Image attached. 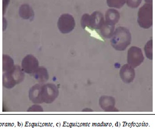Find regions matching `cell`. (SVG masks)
Segmentation results:
<instances>
[{
  "label": "cell",
  "mask_w": 155,
  "mask_h": 134,
  "mask_svg": "<svg viewBox=\"0 0 155 134\" xmlns=\"http://www.w3.org/2000/svg\"><path fill=\"white\" fill-rule=\"evenodd\" d=\"M132 41L131 34L129 29L124 26L118 27L111 38L112 48L118 51L125 50Z\"/></svg>",
  "instance_id": "cell-2"
},
{
  "label": "cell",
  "mask_w": 155,
  "mask_h": 134,
  "mask_svg": "<svg viewBox=\"0 0 155 134\" xmlns=\"http://www.w3.org/2000/svg\"><path fill=\"white\" fill-rule=\"evenodd\" d=\"M144 50L145 55L147 59L150 60L153 59V39H151L147 42L145 46Z\"/></svg>",
  "instance_id": "cell-18"
},
{
  "label": "cell",
  "mask_w": 155,
  "mask_h": 134,
  "mask_svg": "<svg viewBox=\"0 0 155 134\" xmlns=\"http://www.w3.org/2000/svg\"><path fill=\"white\" fill-rule=\"evenodd\" d=\"M143 56L141 49L137 46H132L128 50L127 62L128 64L133 68H137L143 62Z\"/></svg>",
  "instance_id": "cell-6"
},
{
  "label": "cell",
  "mask_w": 155,
  "mask_h": 134,
  "mask_svg": "<svg viewBox=\"0 0 155 134\" xmlns=\"http://www.w3.org/2000/svg\"><path fill=\"white\" fill-rule=\"evenodd\" d=\"M83 111H93V110L91 109H83Z\"/></svg>",
  "instance_id": "cell-23"
},
{
  "label": "cell",
  "mask_w": 155,
  "mask_h": 134,
  "mask_svg": "<svg viewBox=\"0 0 155 134\" xmlns=\"http://www.w3.org/2000/svg\"><path fill=\"white\" fill-rule=\"evenodd\" d=\"M145 1L147 3H150V4H152L153 2V0H145Z\"/></svg>",
  "instance_id": "cell-22"
},
{
  "label": "cell",
  "mask_w": 155,
  "mask_h": 134,
  "mask_svg": "<svg viewBox=\"0 0 155 134\" xmlns=\"http://www.w3.org/2000/svg\"><path fill=\"white\" fill-rule=\"evenodd\" d=\"M9 2V0H3V14H4V13L6 11V9L7 7H8Z\"/></svg>",
  "instance_id": "cell-21"
},
{
  "label": "cell",
  "mask_w": 155,
  "mask_h": 134,
  "mask_svg": "<svg viewBox=\"0 0 155 134\" xmlns=\"http://www.w3.org/2000/svg\"><path fill=\"white\" fill-rule=\"evenodd\" d=\"M59 94L58 87L53 83H39L32 86L29 92V99L34 104H51Z\"/></svg>",
  "instance_id": "cell-1"
},
{
  "label": "cell",
  "mask_w": 155,
  "mask_h": 134,
  "mask_svg": "<svg viewBox=\"0 0 155 134\" xmlns=\"http://www.w3.org/2000/svg\"><path fill=\"white\" fill-rule=\"evenodd\" d=\"M27 111L28 112H43V107L38 104H35L31 106Z\"/></svg>",
  "instance_id": "cell-20"
},
{
  "label": "cell",
  "mask_w": 155,
  "mask_h": 134,
  "mask_svg": "<svg viewBox=\"0 0 155 134\" xmlns=\"http://www.w3.org/2000/svg\"><path fill=\"white\" fill-rule=\"evenodd\" d=\"M25 79V73L19 66H14L9 71L4 72L2 85L6 89H11L20 84Z\"/></svg>",
  "instance_id": "cell-3"
},
{
  "label": "cell",
  "mask_w": 155,
  "mask_h": 134,
  "mask_svg": "<svg viewBox=\"0 0 155 134\" xmlns=\"http://www.w3.org/2000/svg\"><path fill=\"white\" fill-rule=\"evenodd\" d=\"M81 25L84 29L86 28L92 29V18L91 15L88 14H83L81 19Z\"/></svg>",
  "instance_id": "cell-16"
},
{
  "label": "cell",
  "mask_w": 155,
  "mask_h": 134,
  "mask_svg": "<svg viewBox=\"0 0 155 134\" xmlns=\"http://www.w3.org/2000/svg\"><path fill=\"white\" fill-rule=\"evenodd\" d=\"M138 24L143 29H149L153 25V4L146 3L139 9Z\"/></svg>",
  "instance_id": "cell-4"
},
{
  "label": "cell",
  "mask_w": 155,
  "mask_h": 134,
  "mask_svg": "<svg viewBox=\"0 0 155 134\" xmlns=\"http://www.w3.org/2000/svg\"><path fill=\"white\" fill-rule=\"evenodd\" d=\"M99 104L101 108L106 112L118 111V110L115 107V100L111 96H101L99 100Z\"/></svg>",
  "instance_id": "cell-9"
},
{
  "label": "cell",
  "mask_w": 155,
  "mask_h": 134,
  "mask_svg": "<svg viewBox=\"0 0 155 134\" xmlns=\"http://www.w3.org/2000/svg\"><path fill=\"white\" fill-rule=\"evenodd\" d=\"M115 29V25L110 24L105 21L99 29L100 33L105 39H110L112 37Z\"/></svg>",
  "instance_id": "cell-14"
},
{
  "label": "cell",
  "mask_w": 155,
  "mask_h": 134,
  "mask_svg": "<svg viewBox=\"0 0 155 134\" xmlns=\"http://www.w3.org/2000/svg\"><path fill=\"white\" fill-rule=\"evenodd\" d=\"M120 13L115 9H108L105 13V22L111 24L115 25L119 21L120 19Z\"/></svg>",
  "instance_id": "cell-11"
},
{
  "label": "cell",
  "mask_w": 155,
  "mask_h": 134,
  "mask_svg": "<svg viewBox=\"0 0 155 134\" xmlns=\"http://www.w3.org/2000/svg\"><path fill=\"white\" fill-rule=\"evenodd\" d=\"M35 79L39 83H44L49 80V75L48 70L43 67H39L32 74Z\"/></svg>",
  "instance_id": "cell-10"
},
{
  "label": "cell",
  "mask_w": 155,
  "mask_h": 134,
  "mask_svg": "<svg viewBox=\"0 0 155 134\" xmlns=\"http://www.w3.org/2000/svg\"><path fill=\"white\" fill-rule=\"evenodd\" d=\"M127 5L132 8H137L140 5L142 0H126Z\"/></svg>",
  "instance_id": "cell-19"
},
{
  "label": "cell",
  "mask_w": 155,
  "mask_h": 134,
  "mask_svg": "<svg viewBox=\"0 0 155 134\" xmlns=\"http://www.w3.org/2000/svg\"><path fill=\"white\" fill-rule=\"evenodd\" d=\"M57 24L61 34H68L73 31L75 28L76 21L74 18L71 14H63L59 17Z\"/></svg>",
  "instance_id": "cell-5"
},
{
  "label": "cell",
  "mask_w": 155,
  "mask_h": 134,
  "mask_svg": "<svg viewBox=\"0 0 155 134\" xmlns=\"http://www.w3.org/2000/svg\"><path fill=\"white\" fill-rule=\"evenodd\" d=\"M39 67L38 60L32 55H28L22 59L21 68L24 73L32 75Z\"/></svg>",
  "instance_id": "cell-7"
},
{
  "label": "cell",
  "mask_w": 155,
  "mask_h": 134,
  "mask_svg": "<svg viewBox=\"0 0 155 134\" xmlns=\"http://www.w3.org/2000/svg\"><path fill=\"white\" fill-rule=\"evenodd\" d=\"M15 66L14 60L7 55H2V71L6 72L9 71Z\"/></svg>",
  "instance_id": "cell-15"
},
{
  "label": "cell",
  "mask_w": 155,
  "mask_h": 134,
  "mask_svg": "<svg viewBox=\"0 0 155 134\" xmlns=\"http://www.w3.org/2000/svg\"><path fill=\"white\" fill-rule=\"evenodd\" d=\"M121 80L125 83H132L135 77V72L134 68L128 64H125L121 67L120 71Z\"/></svg>",
  "instance_id": "cell-8"
},
{
  "label": "cell",
  "mask_w": 155,
  "mask_h": 134,
  "mask_svg": "<svg viewBox=\"0 0 155 134\" xmlns=\"http://www.w3.org/2000/svg\"><path fill=\"white\" fill-rule=\"evenodd\" d=\"M125 3L126 0H107V5L112 8H121Z\"/></svg>",
  "instance_id": "cell-17"
},
{
  "label": "cell",
  "mask_w": 155,
  "mask_h": 134,
  "mask_svg": "<svg viewBox=\"0 0 155 134\" xmlns=\"http://www.w3.org/2000/svg\"><path fill=\"white\" fill-rule=\"evenodd\" d=\"M91 16L92 18V29L99 30L105 22L103 14L97 11L94 12Z\"/></svg>",
  "instance_id": "cell-12"
},
{
  "label": "cell",
  "mask_w": 155,
  "mask_h": 134,
  "mask_svg": "<svg viewBox=\"0 0 155 134\" xmlns=\"http://www.w3.org/2000/svg\"><path fill=\"white\" fill-rule=\"evenodd\" d=\"M19 15L24 19H32L34 17V12L29 5L25 4L19 7Z\"/></svg>",
  "instance_id": "cell-13"
}]
</instances>
